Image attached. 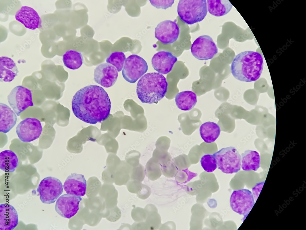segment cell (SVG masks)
Returning <instances> with one entry per match:
<instances>
[{"mask_svg": "<svg viewBox=\"0 0 306 230\" xmlns=\"http://www.w3.org/2000/svg\"><path fill=\"white\" fill-rule=\"evenodd\" d=\"M111 106L107 93L103 88L97 85L88 86L81 89L75 94L72 101V110L75 116L91 124L107 119Z\"/></svg>", "mask_w": 306, "mask_h": 230, "instance_id": "obj_1", "label": "cell"}, {"mask_svg": "<svg viewBox=\"0 0 306 230\" xmlns=\"http://www.w3.org/2000/svg\"><path fill=\"white\" fill-rule=\"evenodd\" d=\"M263 65V59L260 53L252 51L243 52L233 59L231 72L235 79L240 81H255L260 77Z\"/></svg>", "mask_w": 306, "mask_h": 230, "instance_id": "obj_2", "label": "cell"}, {"mask_svg": "<svg viewBox=\"0 0 306 230\" xmlns=\"http://www.w3.org/2000/svg\"><path fill=\"white\" fill-rule=\"evenodd\" d=\"M166 78L158 72L144 75L137 82L136 92L138 98L143 103H157L165 96L167 90Z\"/></svg>", "mask_w": 306, "mask_h": 230, "instance_id": "obj_3", "label": "cell"}, {"mask_svg": "<svg viewBox=\"0 0 306 230\" xmlns=\"http://www.w3.org/2000/svg\"><path fill=\"white\" fill-rule=\"evenodd\" d=\"M177 12L181 19L188 25L201 21L207 13L206 0H180Z\"/></svg>", "mask_w": 306, "mask_h": 230, "instance_id": "obj_4", "label": "cell"}, {"mask_svg": "<svg viewBox=\"0 0 306 230\" xmlns=\"http://www.w3.org/2000/svg\"><path fill=\"white\" fill-rule=\"evenodd\" d=\"M218 169L226 174L237 173L240 170L241 156L237 150L230 146L222 148L213 154Z\"/></svg>", "mask_w": 306, "mask_h": 230, "instance_id": "obj_5", "label": "cell"}, {"mask_svg": "<svg viewBox=\"0 0 306 230\" xmlns=\"http://www.w3.org/2000/svg\"><path fill=\"white\" fill-rule=\"evenodd\" d=\"M63 186L59 179L49 176L41 181L37 191L41 201L49 204L55 202L63 192Z\"/></svg>", "mask_w": 306, "mask_h": 230, "instance_id": "obj_6", "label": "cell"}, {"mask_svg": "<svg viewBox=\"0 0 306 230\" xmlns=\"http://www.w3.org/2000/svg\"><path fill=\"white\" fill-rule=\"evenodd\" d=\"M147 63L141 57L132 54L126 58L122 71L124 78L128 82L135 83L147 71Z\"/></svg>", "mask_w": 306, "mask_h": 230, "instance_id": "obj_7", "label": "cell"}, {"mask_svg": "<svg viewBox=\"0 0 306 230\" xmlns=\"http://www.w3.org/2000/svg\"><path fill=\"white\" fill-rule=\"evenodd\" d=\"M8 102L17 115L33 106L31 90L22 86L13 88L7 97Z\"/></svg>", "mask_w": 306, "mask_h": 230, "instance_id": "obj_8", "label": "cell"}, {"mask_svg": "<svg viewBox=\"0 0 306 230\" xmlns=\"http://www.w3.org/2000/svg\"><path fill=\"white\" fill-rule=\"evenodd\" d=\"M191 53L196 59L207 60L212 59L218 51L212 38L208 35H202L197 38L191 48Z\"/></svg>", "mask_w": 306, "mask_h": 230, "instance_id": "obj_9", "label": "cell"}, {"mask_svg": "<svg viewBox=\"0 0 306 230\" xmlns=\"http://www.w3.org/2000/svg\"><path fill=\"white\" fill-rule=\"evenodd\" d=\"M230 207L235 212L241 215H247L255 203L252 192L248 189L234 191L230 199Z\"/></svg>", "mask_w": 306, "mask_h": 230, "instance_id": "obj_10", "label": "cell"}, {"mask_svg": "<svg viewBox=\"0 0 306 230\" xmlns=\"http://www.w3.org/2000/svg\"><path fill=\"white\" fill-rule=\"evenodd\" d=\"M42 127L38 119L27 118L21 121L16 128L19 139L22 142H30L38 138L42 132Z\"/></svg>", "mask_w": 306, "mask_h": 230, "instance_id": "obj_11", "label": "cell"}, {"mask_svg": "<svg viewBox=\"0 0 306 230\" xmlns=\"http://www.w3.org/2000/svg\"><path fill=\"white\" fill-rule=\"evenodd\" d=\"M81 200L80 197L68 194L62 195L57 200L55 211L61 216L69 219L77 213Z\"/></svg>", "mask_w": 306, "mask_h": 230, "instance_id": "obj_12", "label": "cell"}, {"mask_svg": "<svg viewBox=\"0 0 306 230\" xmlns=\"http://www.w3.org/2000/svg\"><path fill=\"white\" fill-rule=\"evenodd\" d=\"M179 28L175 22L166 20L159 23L155 29V36L164 44H172L177 39Z\"/></svg>", "mask_w": 306, "mask_h": 230, "instance_id": "obj_13", "label": "cell"}, {"mask_svg": "<svg viewBox=\"0 0 306 230\" xmlns=\"http://www.w3.org/2000/svg\"><path fill=\"white\" fill-rule=\"evenodd\" d=\"M118 77V71L116 68L108 63L100 64L94 70L95 81L104 87L112 86L116 82Z\"/></svg>", "mask_w": 306, "mask_h": 230, "instance_id": "obj_14", "label": "cell"}, {"mask_svg": "<svg viewBox=\"0 0 306 230\" xmlns=\"http://www.w3.org/2000/svg\"><path fill=\"white\" fill-rule=\"evenodd\" d=\"M177 58L170 52L159 51L155 54L151 59V64L154 69L158 73L164 75L172 70Z\"/></svg>", "mask_w": 306, "mask_h": 230, "instance_id": "obj_15", "label": "cell"}, {"mask_svg": "<svg viewBox=\"0 0 306 230\" xmlns=\"http://www.w3.org/2000/svg\"><path fill=\"white\" fill-rule=\"evenodd\" d=\"M15 17L28 29L35 30L42 27L40 17L37 12L31 7L22 6L16 12Z\"/></svg>", "mask_w": 306, "mask_h": 230, "instance_id": "obj_16", "label": "cell"}, {"mask_svg": "<svg viewBox=\"0 0 306 230\" xmlns=\"http://www.w3.org/2000/svg\"><path fill=\"white\" fill-rule=\"evenodd\" d=\"M63 186L67 194L77 196H83L86 193V181L83 175L74 173L67 178Z\"/></svg>", "mask_w": 306, "mask_h": 230, "instance_id": "obj_17", "label": "cell"}, {"mask_svg": "<svg viewBox=\"0 0 306 230\" xmlns=\"http://www.w3.org/2000/svg\"><path fill=\"white\" fill-rule=\"evenodd\" d=\"M17 212L12 205L3 203L0 205V230H11L17 225Z\"/></svg>", "mask_w": 306, "mask_h": 230, "instance_id": "obj_18", "label": "cell"}, {"mask_svg": "<svg viewBox=\"0 0 306 230\" xmlns=\"http://www.w3.org/2000/svg\"><path fill=\"white\" fill-rule=\"evenodd\" d=\"M15 112L6 105L0 103V131L6 133L15 125L17 117Z\"/></svg>", "mask_w": 306, "mask_h": 230, "instance_id": "obj_19", "label": "cell"}, {"mask_svg": "<svg viewBox=\"0 0 306 230\" xmlns=\"http://www.w3.org/2000/svg\"><path fill=\"white\" fill-rule=\"evenodd\" d=\"M19 71L16 64L11 58L0 57V79L1 82H10L17 76Z\"/></svg>", "mask_w": 306, "mask_h": 230, "instance_id": "obj_20", "label": "cell"}, {"mask_svg": "<svg viewBox=\"0 0 306 230\" xmlns=\"http://www.w3.org/2000/svg\"><path fill=\"white\" fill-rule=\"evenodd\" d=\"M176 104L181 110L189 111L193 108L197 102L196 94L191 91L186 90L178 93L175 98Z\"/></svg>", "mask_w": 306, "mask_h": 230, "instance_id": "obj_21", "label": "cell"}, {"mask_svg": "<svg viewBox=\"0 0 306 230\" xmlns=\"http://www.w3.org/2000/svg\"><path fill=\"white\" fill-rule=\"evenodd\" d=\"M199 131L201 137L204 142L211 143L214 142L218 137L221 130L217 124L207 121L201 125Z\"/></svg>", "mask_w": 306, "mask_h": 230, "instance_id": "obj_22", "label": "cell"}, {"mask_svg": "<svg viewBox=\"0 0 306 230\" xmlns=\"http://www.w3.org/2000/svg\"><path fill=\"white\" fill-rule=\"evenodd\" d=\"M241 167L243 170L256 171L260 167V157L256 151L250 150L241 154Z\"/></svg>", "mask_w": 306, "mask_h": 230, "instance_id": "obj_23", "label": "cell"}, {"mask_svg": "<svg viewBox=\"0 0 306 230\" xmlns=\"http://www.w3.org/2000/svg\"><path fill=\"white\" fill-rule=\"evenodd\" d=\"M207 3L209 12L216 17L226 14L233 6L232 4L228 0H207Z\"/></svg>", "mask_w": 306, "mask_h": 230, "instance_id": "obj_24", "label": "cell"}, {"mask_svg": "<svg viewBox=\"0 0 306 230\" xmlns=\"http://www.w3.org/2000/svg\"><path fill=\"white\" fill-rule=\"evenodd\" d=\"M18 160L16 154L12 151L6 150L0 153V168L6 172H12L18 166Z\"/></svg>", "mask_w": 306, "mask_h": 230, "instance_id": "obj_25", "label": "cell"}, {"mask_svg": "<svg viewBox=\"0 0 306 230\" xmlns=\"http://www.w3.org/2000/svg\"><path fill=\"white\" fill-rule=\"evenodd\" d=\"M65 66L72 70L80 68L83 63V58L80 52L70 50L67 51L62 56Z\"/></svg>", "mask_w": 306, "mask_h": 230, "instance_id": "obj_26", "label": "cell"}, {"mask_svg": "<svg viewBox=\"0 0 306 230\" xmlns=\"http://www.w3.org/2000/svg\"><path fill=\"white\" fill-rule=\"evenodd\" d=\"M145 171L147 177L150 180L154 181L159 179L162 174L159 161L155 158L151 159L146 164Z\"/></svg>", "mask_w": 306, "mask_h": 230, "instance_id": "obj_27", "label": "cell"}, {"mask_svg": "<svg viewBox=\"0 0 306 230\" xmlns=\"http://www.w3.org/2000/svg\"><path fill=\"white\" fill-rule=\"evenodd\" d=\"M126 59L125 55L122 52H115L111 53L106 59L107 63L116 68L118 71H121Z\"/></svg>", "mask_w": 306, "mask_h": 230, "instance_id": "obj_28", "label": "cell"}, {"mask_svg": "<svg viewBox=\"0 0 306 230\" xmlns=\"http://www.w3.org/2000/svg\"><path fill=\"white\" fill-rule=\"evenodd\" d=\"M200 162L203 168L207 172H212L217 167L216 160L213 155H203L201 158Z\"/></svg>", "mask_w": 306, "mask_h": 230, "instance_id": "obj_29", "label": "cell"}, {"mask_svg": "<svg viewBox=\"0 0 306 230\" xmlns=\"http://www.w3.org/2000/svg\"><path fill=\"white\" fill-rule=\"evenodd\" d=\"M161 218L158 212L151 213L147 215L145 221L149 230L159 229L162 224Z\"/></svg>", "mask_w": 306, "mask_h": 230, "instance_id": "obj_30", "label": "cell"}, {"mask_svg": "<svg viewBox=\"0 0 306 230\" xmlns=\"http://www.w3.org/2000/svg\"><path fill=\"white\" fill-rule=\"evenodd\" d=\"M161 165L162 174L168 178H172L177 173L176 166L171 160Z\"/></svg>", "mask_w": 306, "mask_h": 230, "instance_id": "obj_31", "label": "cell"}, {"mask_svg": "<svg viewBox=\"0 0 306 230\" xmlns=\"http://www.w3.org/2000/svg\"><path fill=\"white\" fill-rule=\"evenodd\" d=\"M145 174L144 167L141 165L139 164L137 166L133 167L132 169L130 179L142 182L144 180Z\"/></svg>", "mask_w": 306, "mask_h": 230, "instance_id": "obj_32", "label": "cell"}, {"mask_svg": "<svg viewBox=\"0 0 306 230\" xmlns=\"http://www.w3.org/2000/svg\"><path fill=\"white\" fill-rule=\"evenodd\" d=\"M131 214L132 219L136 222L145 221L147 217L144 208L138 207L132 209Z\"/></svg>", "mask_w": 306, "mask_h": 230, "instance_id": "obj_33", "label": "cell"}, {"mask_svg": "<svg viewBox=\"0 0 306 230\" xmlns=\"http://www.w3.org/2000/svg\"><path fill=\"white\" fill-rule=\"evenodd\" d=\"M151 4L158 9L162 8L166 10L171 7L174 2V0H150Z\"/></svg>", "mask_w": 306, "mask_h": 230, "instance_id": "obj_34", "label": "cell"}, {"mask_svg": "<svg viewBox=\"0 0 306 230\" xmlns=\"http://www.w3.org/2000/svg\"><path fill=\"white\" fill-rule=\"evenodd\" d=\"M142 185V182L131 179L128 183L127 186L129 192L133 194H136L141 189Z\"/></svg>", "mask_w": 306, "mask_h": 230, "instance_id": "obj_35", "label": "cell"}, {"mask_svg": "<svg viewBox=\"0 0 306 230\" xmlns=\"http://www.w3.org/2000/svg\"><path fill=\"white\" fill-rule=\"evenodd\" d=\"M151 193V188L148 186L143 184L141 189L136 194L140 199L145 200L150 196Z\"/></svg>", "mask_w": 306, "mask_h": 230, "instance_id": "obj_36", "label": "cell"}, {"mask_svg": "<svg viewBox=\"0 0 306 230\" xmlns=\"http://www.w3.org/2000/svg\"><path fill=\"white\" fill-rule=\"evenodd\" d=\"M265 181L257 183L252 188V194L255 201H256L262 189Z\"/></svg>", "mask_w": 306, "mask_h": 230, "instance_id": "obj_37", "label": "cell"}, {"mask_svg": "<svg viewBox=\"0 0 306 230\" xmlns=\"http://www.w3.org/2000/svg\"><path fill=\"white\" fill-rule=\"evenodd\" d=\"M132 229L133 230H148V228L145 221L134 223L131 225Z\"/></svg>", "mask_w": 306, "mask_h": 230, "instance_id": "obj_38", "label": "cell"}, {"mask_svg": "<svg viewBox=\"0 0 306 230\" xmlns=\"http://www.w3.org/2000/svg\"><path fill=\"white\" fill-rule=\"evenodd\" d=\"M175 228L176 226L174 223L173 221H169L161 224L159 229L173 230L175 229Z\"/></svg>", "mask_w": 306, "mask_h": 230, "instance_id": "obj_39", "label": "cell"}, {"mask_svg": "<svg viewBox=\"0 0 306 230\" xmlns=\"http://www.w3.org/2000/svg\"><path fill=\"white\" fill-rule=\"evenodd\" d=\"M147 215L154 212H158L157 208L154 205L149 204L146 205L144 208Z\"/></svg>", "mask_w": 306, "mask_h": 230, "instance_id": "obj_40", "label": "cell"}]
</instances>
